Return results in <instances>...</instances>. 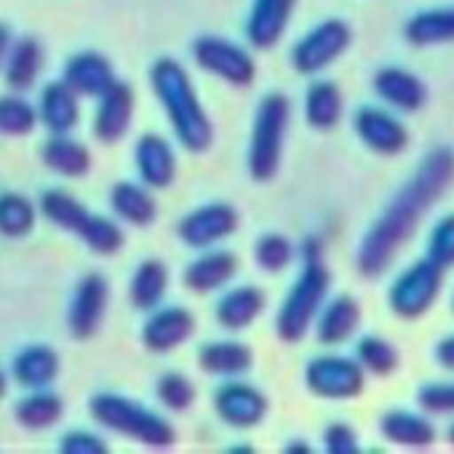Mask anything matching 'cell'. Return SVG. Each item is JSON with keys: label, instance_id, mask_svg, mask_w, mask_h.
<instances>
[{"label": "cell", "instance_id": "74e56055", "mask_svg": "<svg viewBox=\"0 0 454 454\" xmlns=\"http://www.w3.org/2000/svg\"><path fill=\"white\" fill-rule=\"evenodd\" d=\"M292 260H294V247L281 233H268L254 244V262L265 273H281L284 268L292 265Z\"/></svg>", "mask_w": 454, "mask_h": 454}, {"label": "cell", "instance_id": "4fadbf2b", "mask_svg": "<svg viewBox=\"0 0 454 454\" xmlns=\"http://www.w3.org/2000/svg\"><path fill=\"white\" fill-rule=\"evenodd\" d=\"M353 126L358 139L377 155H398L409 147V129L382 107H361Z\"/></svg>", "mask_w": 454, "mask_h": 454}, {"label": "cell", "instance_id": "44dd1931", "mask_svg": "<svg viewBox=\"0 0 454 454\" xmlns=\"http://www.w3.org/2000/svg\"><path fill=\"white\" fill-rule=\"evenodd\" d=\"M374 91L380 99H385L390 107L401 110V113H417L425 102H427V89L425 83L401 67H382L374 75Z\"/></svg>", "mask_w": 454, "mask_h": 454}, {"label": "cell", "instance_id": "8d00e7d4", "mask_svg": "<svg viewBox=\"0 0 454 454\" xmlns=\"http://www.w3.org/2000/svg\"><path fill=\"white\" fill-rule=\"evenodd\" d=\"M38 126V110L22 97H0V137H27Z\"/></svg>", "mask_w": 454, "mask_h": 454}, {"label": "cell", "instance_id": "30bf717a", "mask_svg": "<svg viewBox=\"0 0 454 454\" xmlns=\"http://www.w3.org/2000/svg\"><path fill=\"white\" fill-rule=\"evenodd\" d=\"M239 211L231 203H206L184 214L176 224V236L190 249H208L239 231Z\"/></svg>", "mask_w": 454, "mask_h": 454}, {"label": "cell", "instance_id": "3957f363", "mask_svg": "<svg viewBox=\"0 0 454 454\" xmlns=\"http://www.w3.org/2000/svg\"><path fill=\"white\" fill-rule=\"evenodd\" d=\"M89 411L102 427H107L118 435L134 438L145 446L168 449L176 441V430L163 417H158L155 411L145 409L142 403H137L126 395L99 393L91 398Z\"/></svg>", "mask_w": 454, "mask_h": 454}, {"label": "cell", "instance_id": "5b68a950", "mask_svg": "<svg viewBox=\"0 0 454 454\" xmlns=\"http://www.w3.org/2000/svg\"><path fill=\"white\" fill-rule=\"evenodd\" d=\"M329 286H332V273L324 265V260H305L300 278L289 289L276 316V332L281 342H289V345L300 342L310 332L318 310L324 308Z\"/></svg>", "mask_w": 454, "mask_h": 454}, {"label": "cell", "instance_id": "ab89813d", "mask_svg": "<svg viewBox=\"0 0 454 454\" xmlns=\"http://www.w3.org/2000/svg\"><path fill=\"white\" fill-rule=\"evenodd\" d=\"M427 257L443 270L454 268V214H446L433 227L430 241H427Z\"/></svg>", "mask_w": 454, "mask_h": 454}, {"label": "cell", "instance_id": "f6af8a7d", "mask_svg": "<svg viewBox=\"0 0 454 454\" xmlns=\"http://www.w3.org/2000/svg\"><path fill=\"white\" fill-rule=\"evenodd\" d=\"M9 46H12V30H9V25H0V67L6 62Z\"/></svg>", "mask_w": 454, "mask_h": 454}, {"label": "cell", "instance_id": "1f68e13d", "mask_svg": "<svg viewBox=\"0 0 454 454\" xmlns=\"http://www.w3.org/2000/svg\"><path fill=\"white\" fill-rule=\"evenodd\" d=\"M380 430L387 441L409 449H425L435 441L433 422L411 411H387L380 419Z\"/></svg>", "mask_w": 454, "mask_h": 454}, {"label": "cell", "instance_id": "d4e9b609", "mask_svg": "<svg viewBox=\"0 0 454 454\" xmlns=\"http://www.w3.org/2000/svg\"><path fill=\"white\" fill-rule=\"evenodd\" d=\"M14 380L27 390H43L59 377V356L49 345H30L12 364Z\"/></svg>", "mask_w": 454, "mask_h": 454}, {"label": "cell", "instance_id": "8992f818", "mask_svg": "<svg viewBox=\"0 0 454 454\" xmlns=\"http://www.w3.org/2000/svg\"><path fill=\"white\" fill-rule=\"evenodd\" d=\"M441 286H443V268L435 265L430 257H425L414 262L406 273H401L390 286L387 294L390 310L403 321H417L435 305Z\"/></svg>", "mask_w": 454, "mask_h": 454}, {"label": "cell", "instance_id": "d6986e66", "mask_svg": "<svg viewBox=\"0 0 454 454\" xmlns=\"http://www.w3.org/2000/svg\"><path fill=\"white\" fill-rule=\"evenodd\" d=\"M268 308V294L260 286H239L222 294V300L214 308V318L227 332L249 329Z\"/></svg>", "mask_w": 454, "mask_h": 454}, {"label": "cell", "instance_id": "5bb4252c", "mask_svg": "<svg viewBox=\"0 0 454 454\" xmlns=\"http://www.w3.org/2000/svg\"><path fill=\"white\" fill-rule=\"evenodd\" d=\"M134 89L123 81H115L97 105V115H94V137L105 145H115L121 142L134 121Z\"/></svg>", "mask_w": 454, "mask_h": 454}, {"label": "cell", "instance_id": "d590c367", "mask_svg": "<svg viewBox=\"0 0 454 454\" xmlns=\"http://www.w3.org/2000/svg\"><path fill=\"white\" fill-rule=\"evenodd\" d=\"M356 361L361 364V369L364 372H369V374H374V377H387V374H393L395 369H398V350L387 342V340H382V337H377V334H369V337H364L361 342H358V348H356Z\"/></svg>", "mask_w": 454, "mask_h": 454}, {"label": "cell", "instance_id": "c3c4849f", "mask_svg": "<svg viewBox=\"0 0 454 454\" xmlns=\"http://www.w3.org/2000/svg\"><path fill=\"white\" fill-rule=\"evenodd\" d=\"M446 438H449V443L454 446V422L449 425V433H446Z\"/></svg>", "mask_w": 454, "mask_h": 454}, {"label": "cell", "instance_id": "cb8c5ba5", "mask_svg": "<svg viewBox=\"0 0 454 454\" xmlns=\"http://www.w3.org/2000/svg\"><path fill=\"white\" fill-rule=\"evenodd\" d=\"M78 94L65 83V81H54L43 89L41 94V110H38V121L51 131V134H70L78 126L81 118V105H78Z\"/></svg>", "mask_w": 454, "mask_h": 454}, {"label": "cell", "instance_id": "6da1fadb", "mask_svg": "<svg viewBox=\"0 0 454 454\" xmlns=\"http://www.w3.org/2000/svg\"><path fill=\"white\" fill-rule=\"evenodd\" d=\"M454 182V150L438 147L433 150L414 176L403 184V190L390 200L382 216L372 224L364 236L356 265L364 278H380L401 254V249L411 241L425 214L446 195Z\"/></svg>", "mask_w": 454, "mask_h": 454}, {"label": "cell", "instance_id": "60d3db41", "mask_svg": "<svg viewBox=\"0 0 454 454\" xmlns=\"http://www.w3.org/2000/svg\"><path fill=\"white\" fill-rule=\"evenodd\" d=\"M417 403L430 414H451L454 411V382H433L417 393Z\"/></svg>", "mask_w": 454, "mask_h": 454}, {"label": "cell", "instance_id": "277c9868", "mask_svg": "<svg viewBox=\"0 0 454 454\" xmlns=\"http://www.w3.org/2000/svg\"><path fill=\"white\" fill-rule=\"evenodd\" d=\"M292 121V102L284 94H268L254 115L249 139V174L254 182L276 179L284 160V139Z\"/></svg>", "mask_w": 454, "mask_h": 454}, {"label": "cell", "instance_id": "f35d334b", "mask_svg": "<svg viewBox=\"0 0 454 454\" xmlns=\"http://www.w3.org/2000/svg\"><path fill=\"white\" fill-rule=\"evenodd\" d=\"M155 393H158V401L171 409V411H184L195 403V395H198V387L192 385L190 377L179 374V372H168L158 380L155 385Z\"/></svg>", "mask_w": 454, "mask_h": 454}, {"label": "cell", "instance_id": "ffe728a7", "mask_svg": "<svg viewBox=\"0 0 454 454\" xmlns=\"http://www.w3.org/2000/svg\"><path fill=\"white\" fill-rule=\"evenodd\" d=\"M134 160H137V171L142 176V182L153 190H163L174 182L176 176V158L171 145L158 137V134H145L137 142L134 150Z\"/></svg>", "mask_w": 454, "mask_h": 454}, {"label": "cell", "instance_id": "9a60e30c", "mask_svg": "<svg viewBox=\"0 0 454 454\" xmlns=\"http://www.w3.org/2000/svg\"><path fill=\"white\" fill-rule=\"evenodd\" d=\"M195 332V318L187 308H163L155 310L142 326V345L150 353H171L182 348Z\"/></svg>", "mask_w": 454, "mask_h": 454}, {"label": "cell", "instance_id": "ba28073f", "mask_svg": "<svg viewBox=\"0 0 454 454\" xmlns=\"http://www.w3.org/2000/svg\"><path fill=\"white\" fill-rule=\"evenodd\" d=\"M350 41L353 33L348 22L326 20L297 41V46L292 49V67L300 75H318L350 49Z\"/></svg>", "mask_w": 454, "mask_h": 454}, {"label": "cell", "instance_id": "b9f144b4", "mask_svg": "<svg viewBox=\"0 0 454 454\" xmlns=\"http://www.w3.org/2000/svg\"><path fill=\"white\" fill-rule=\"evenodd\" d=\"M324 443L329 454H356L358 451V435L345 422H332L324 433Z\"/></svg>", "mask_w": 454, "mask_h": 454}, {"label": "cell", "instance_id": "f1b7e54d", "mask_svg": "<svg viewBox=\"0 0 454 454\" xmlns=\"http://www.w3.org/2000/svg\"><path fill=\"white\" fill-rule=\"evenodd\" d=\"M110 206L123 222H129L134 227H147L158 216V203H155L153 192L134 182H118L110 190Z\"/></svg>", "mask_w": 454, "mask_h": 454}, {"label": "cell", "instance_id": "f546056e", "mask_svg": "<svg viewBox=\"0 0 454 454\" xmlns=\"http://www.w3.org/2000/svg\"><path fill=\"white\" fill-rule=\"evenodd\" d=\"M342 91L337 83L332 81H316L310 83L308 94H305V121L308 126L318 129V131H329L340 123L342 118Z\"/></svg>", "mask_w": 454, "mask_h": 454}, {"label": "cell", "instance_id": "bcb514c9", "mask_svg": "<svg viewBox=\"0 0 454 454\" xmlns=\"http://www.w3.org/2000/svg\"><path fill=\"white\" fill-rule=\"evenodd\" d=\"M286 451H310V446L297 441V443H289V446H286Z\"/></svg>", "mask_w": 454, "mask_h": 454}, {"label": "cell", "instance_id": "52a82bcc", "mask_svg": "<svg viewBox=\"0 0 454 454\" xmlns=\"http://www.w3.org/2000/svg\"><path fill=\"white\" fill-rule=\"evenodd\" d=\"M192 57L203 73L231 83L236 89H247L257 78V65L252 54L244 46L227 38H219V35H200L192 43Z\"/></svg>", "mask_w": 454, "mask_h": 454}, {"label": "cell", "instance_id": "7bdbcfd3", "mask_svg": "<svg viewBox=\"0 0 454 454\" xmlns=\"http://www.w3.org/2000/svg\"><path fill=\"white\" fill-rule=\"evenodd\" d=\"M59 449L65 454H107V443L99 435L89 433V430H73V433H67L62 438Z\"/></svg>", "mask_w": 454, "mask_h": 454}, {"label": "cell", "instance_id": "9c48e42d", "mask_svg": "<svg viewBox=\"0 0 454 454\" xmlns=\"http://www.w3.org/2000/svg\"><path fill=\"white\" fill-rule=\"evenodd\" d=\"M305 385L313 395L329 401H348L361 395L366 385V372L356 358L321 356L313 358L305 369Z\"/></svg>", "mask_w": 454, "mask_h": 454}, {"label": "cell", "instance_id": "d6a6232c", "mask_svg": "<svg viewBox=\"0 0 454 454\" xmlns=\"http://www.w3.org/2000/svg\"><path fill=\"white\" fill-rule=\"evenodd\" d=\"M62 414H65V401L57 393H49L46 387L33 390L14 406L17 422L27 430H49L62 419Z\"/></svg>", "mask_w": 454, "mask_h": 454}, {"label": "cell", "instance_id": "4316f807", "mask_svg": "<svg viewBox=\"0 0 454 454\" xmlns=\"http://www.w3.org/2000/svg\"><path fill=\"white\" fill-rule=\"evenodd\" d=\"M70 233L78 236L83 241V247L91 254H97V257H113L126 244L123 231H121V227L113 219H107L102 214H91L89 208L83 211V216L75 222V227H73Z\"/></svg>", "mask_w": 454, "mask_h": 454}, {"label": "cell", "instance_id": "4dcf8cb0", "mask_svg": "<svg viewBox=\"0 0 454 454\" xmlns=\"http://www.w3.org/2000/svg\"><path fill=\"white\" fill-rule=\"evenodd\" d=\"M168 292V268L163 260H145L131 284H129V300L137 310H155L160 300Z\"/></svg>", "mask_w": 454, "mask_h": 454}, {"label": "cell", "instance_id": "603a6c76", "mask_svg": "<svg viewBox=\"0 0 454 454\" xmlns=\"http://www.w3.org/2000/svg\"><path fill=\"white\" fill-rule=\"evenodd\" d=\"M254 353L247 342L239 340H214L206 342L198 353V366L206 374L216 377H241L252 369Z\"/></svg>", "mask_w": 454, "mask_h": 454}, {"label": "cell", "instance_id": "83f0119b", "mask_svg": "<svg viewBox=\"0 0 454 454\" xmlns=\"http://www.w3.org/2000/svg\"><path fill=\"white\" fill-rule=\"evenodd\" d=\"M41 158L46 163V168H51L54 174L59 176H67V179H78V176H86L89 168H91V153L86 145L70 139L67 134H54L43 150H41Z\"/></svg>", "mask_w": 454, "mask_h": 454}, {"label": "cell", "instance_id": "836d02e7", "mask_svg": "<svg viewBox=\"0 0 454 454\" xmlns=\"http://www.w3.org/2000/svg\"><path fill=\"white\" fill-rule=\"evenodd\" d=\"M406 38L414 46L454 43V9H433L409 20Z\"/></svg>", "mask_w": 454, "mask_h": 454}, {"label": "cell", "instance_id": "7402d4cb", "mask_svg": "<svg viewBox=\"0 0 454 454\" xmlns=\"http://www.w3.org/2000/svg\"><path fill=\"white\" fill-rule=\"evenodd\" d=\"M361 326V305L350 294L334 297L316 316V337L321 345H342Z\"/></svg>", "mask_w": 454, "mask_h": 454}, {"label": "cell", "instance_id": "8fae6325", "mask_svg": "<svg viewBox=\"0 0 454 454\" xmlns=\"http://www.w3.org/2000/svg\"><path fill=\"white\" fill-rule=\"evenodd\" d=\"M214 411L216 417L239 430H249L257 427L265 414H268V395L241 380H231L222 387H216L214 393Z\"/></svg>", "mask_w": 454, "mask_h": 454}, {"label": "cell", "instance_id": "2e32d148", "mask_svg": "<svg viewBox=\"0 0 454 454\" xmlns=\"http://www.w3.org/2000/svg\"><path fill=\"white\" fill-rule=\"evenodd\" d=\"M294 9L297 0H252V12L247 20L249 43L260 51L273 49L284 38Z\"/></svg>", "mask_w": 454, "mask_h": 454}, {"label": "cell", "instance_id": "e575fe53", "mask_svg": "<svg viewBox=\"0 0 454 454\" xmlns=\"http://www.w3.org/2000/svg\"><path fill=\"white\" fill-rule=\"evenodd\" d=\"M35 227V206L22 192H0V236L25 239Z\"/></svg>", "mask_w": 454, "mask_h": 454}, {"label": "cell", "instance_id": "7dc6e473", "mask_svg": "<svg viewBox=\"0 0 454 454\" xmlns=\"http://www.w3.org/2000/svg\"><path fill=\"white\" fill-rule=\"evenodd\" d=\"M6 387H9V382H6V374H4V372H0V398H4V395H6Z\"/></svg>", "mask_w": 454, "mask_h": 454}, {"label": "cell", "instance_id": "7a4b0ae2", "mask_svg": "<svg viewBox=\"0 0 454 454\" xmlns=\"http://www.w3.org/2000/svg\"><path fill=\"white\" fill-rule=\"evenodd\" d=\"M150 86L179 145L190 153H206L214 142V126L206 107L198 99V91L187 70L176 59L160 57L150 67Z\"/></svg>", "mask_w": 454, "mask_h": 454}, {"label": "cell", "instance_id": "484cf974", "mask_svg": "<svg viewBox=\"0 0 454 454\" xmlns=\"http://www.w3.org/2000/svg\"><path fill=\"white\" fill-rule=\"evenodd\" d=\"M43 67V49L35 38H20L12 41L6 62H4V78L12 91H30L41 75Z\"/></svg>", "mask_w": 454, "mask_h": 454}, {"label": "cell", "instance_id": "681fc988", "mask_svg": "<svg viewBox=\"0 0 454 454\" xmlns=\"http://www.w3.org/2000/svg\"><path fill=\"white\" fill-rule=\"evenodd\" d=\"M451 310H454V300H451Z\"/></svg>", "mask_w": 454, "mask_h": 454}, {"label": "cell", "instance_id": "e0dca14e", "mask_svg": "<svg viewBox=\"0 0 454 454\" xmlns=\"http://www.w3.org/2000/svg\"><path fill=\"white\" fill-rule=\"evenodd\" d=\"M241 268V260L233 252H206L184 268V286L195 294H211L227 286Z\"/></svg>", "mask_w": 454, "mask_h": 454}, {"label": "cell", "instance_id": "ee69618b", "mask_svg": "<svg viewBox=\"0 0 454 454\" xmlns=\"http://www.w3.org/2000/svg\"><path fill=\"white\" fill-rule=\"evenodd\" d=\"M435 361H438L443 369L454 372V334L446 337V340H441V342L435 345Z\"/></svg>", "mask_w": 454, "mask_h": 454}, {"label": "cell", "instance_id": "ac0fdd59", "mask_svg": "<svg viewBox=\"0 0 454 454\" xmlns=\"http://www.w3.org/2000/svg\"><path fill=\"white\" fill-rule=\"evenodd\" d=\"M62 81L78 97L99 99L118 78H115V70H113V65H110L107 57H102L97 51H83V54H75L65 65V78Z\"/></svg>", "mask_w": 454, "mask_h": 454}, {"label": "cell", "instance_id": "7c38bea8", "mask_svg": "<svg viewBox=\"0 0 454 454\" xmlns=\"http://www.w3.org/2000/svg\"><path fill=\"white\" fill-rule=\"evenodd\" d=\"M107 302H110V284L105 276L89 273L78 281L67 313V326L75 340H91L102 329Z\"/></svg>", "mask_w": 454, "mask_h": 454}]
</instances>
